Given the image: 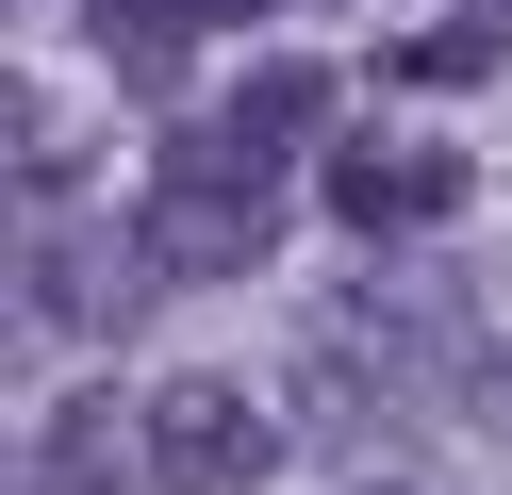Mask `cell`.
<instances>
[{"label": "cell", "instance_id": "cell-4", "mask_svg": "<svg viewBox=\"0 0 512 495\" xmlns=\"http://www.w3.org/2000/svg\"><path fill=\"white\" fill-rule=\"evenodd\" d=\"M463 182H479V165H463V149H430V132H347V149H331V215L364 231V248L446 231V215H463Z\"/></svg>", "mask_w": 512, "mask_h": 495}, {"label": "cell", "instance_id": "cell-10", "mask_svg": "<svg viewBox=\"0 0 512 495\" xmlns=\"http://www.w3.org/2000/svg\"><path fill=\"white\" fill-rule=\"evenodd\" d=\"M364 495H413V479H364Z\"/></svg>", "mask_w": 512, "mask_h": 495}, {"label": "cell", "instance_id": "cell-7", "mask_svg": "<svg viewBox=\"0 0 512 495\" xmlns=\"http://www.w3.org/2000/svg\"><path fill=\"white\" fill-rule=\"evenodd\" d=\"M314 116H331V66H248L215 132H232V149H265V165H298V149H314Z\"/></svg>", "mask_w": 512, "mask_h": 495}, {"label": "cell", "instance_id": "cell-9", "mask_svg": "<svg viewBox=\"0 0 512 495\" xmlns=\"http://www.w3.org/2000/svg\"><path fill=\"white\" fill-rule=\"evenodd\" d=\"M479 396H496V413H512V347H496V363H479Z\"/></svg>", "mask_w": 512, "mask_h": 495}, {"label": "cell", "instance_id": "cell-2", "mask_svg": "<svg viewBox=\"0 0 512 495\" xmlns=\"http://www.w3.org/2000/svg\"><path fill=\"white\" fill-rule=\"evenodd\" d=\"M298 363H314V396H331L347 429H364V413H430V396L463 380V281L364 264V297H331Z\"/></svg>", "mask_w": 512, "mask_h": 495}, {"label": "cell", "instance_id": "cell-8", "mask_svg": "<svg viewBox=\"0 0 512 495\" xmlns=\"http://www.w3.org/2000/svg\"><path fill=\"white\" fill-rule=\"evenodd\" d=\"M496 0H479V17H446V33H413V50H397V83H479V66H496Z\"/></svg>", "mask_w": 512, "mask_h": 495}, {"label": "cell", "instance_id": "cell-1", "mask_svg": "<svg viewBox=\"0 0 512 495\" xmlns=\"http://www.w3.org/2000/svg\"><path fill=\"white\" fill-rule=\"evenodd\" d=\"M281 215H298V182H281L265 149H232V132H166L149 149V198H133V248L149 281H248V264L281 248Z\"/></svg>", "mask_w": 512, "mask_h": 495}, {"label": "cell", "instance_id": "cell-3", "mask_svg": "<svg viewBox=\"0 0 512 495\" xmlns=\"http://www.w3.org/2000/svg\"><path fill=\"white\" fill-rule=\"evenodd\" d=\"M133 446H149V495H248L281 462V429L248 413L232 380H149L133 396Z\"/></svg>", "mask_w": 512, "mask_h": 495}, {"label": "cell", "instance_id": "cell-6", "mask_svg": "<svg viewBox=\"0 0 512 495\" xmlns=\"http://www.w3.org/2000/svg\"><path fill=\"white\" fill-rule=\"evenodd\" d=\"M50 495H149L133 396H67V429H50Z\"/></svg>", "mask_w": 512, "mask_h": 495}, {"label": "cell", "instance_id": "cell-5", "mask_svg": "<svg viewBox=\"0 0 512 495\" xmlns=\"http://www.w3.org/2000/svg\"><path fill=\"white\" fill-rule=\"evenodd\" d=\"M83 17H100V66H116V83H149V99H166L182 66H199L215 0H83Z\"/></svg>", "mask_w": 512, "mask_h": 495}]
</instances>
